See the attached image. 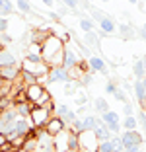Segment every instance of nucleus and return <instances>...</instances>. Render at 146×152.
Segmentation results:
<instances>
[{
    "label": "nucleus",
    "mask_w": 146,
    "mask_h": 152,
    "mask_svg": "<svg viewBox=\"0 0 146 152\" xmlns=\"http://www.w3.org/2000/svg\"><path fill=\"white\" fill-rule=\"evenodd\" d=\"M111 144H113V148H115V152H123V140H121V137H111Z\"/></svg>",
    "instance_id": "27"
},
{
    "label": "nucleus",
    "mask_w": 146,
    "mask_h": 152,
    "mask_svg": "<svg viewBox=\"0 0 146 152\" xmlns=\"http://www.w3.org/2000/svg\"><path fill=\"white\" fill-rule=\"evenodd\" d=\"M22 68L20 64H6V66H0V78L4 82H14L20 76Z\"/></svg>",
    "instance_id": "6"
},
{
    "label": "nucleus",
    "mask_w": 146,
    "mask_h": 152,
    "mask_svg": "<svg viewBox=\"0 0 146 152\" xmlns=\"http://www.w3.org/2000/svg\"><path fill=\"white\" fill-rule=\"evenodd\" d=\"M137 123H140V125L146 129V113H138V121Z\"/></svg>",
    "instance_id": "32"
},
{
    "label": "nucleus",
    "mask_w": 146,
    "mask_h": 152,
    "mask_svg": "<svg viewBox=\"0 0 146 152\" xmlns=\"http://www.w3.org/2000/svg\"><path fill=\"white\" fill-rule=\"evenodd\" d=\"M16 10H18L20 14H23V16H29L31 12H33V8H31L29 4V0H16Z\"/></svg>",
    "instance_id": "15"
},
{
    "label": "nucleus",
    "mask_w": 146,
    "mask_h": 152,
    "mask_svg": "<svg viewBox=\"0 0 146 152\" xmlns=\"http://www.w3.org/2000/svg\"><path fill=\"white\" fill-rule=\"evenodd\" d=\"M138 35H140L142 39L146 41V27H140V29H138Z\"/></svg>",
    "instance_id": "35"
},
{
    "label": "nucleus",
    "mask_w": 146,
    "mask_h": 152,
    "mask_svg": "<svg viewBox=\"0 0 146 152\" xmlns=\"http://www.w3.org/2000/svg\"><path fill=\"white\" fill-rule=\"evenodd\" d=\"M43 131H45V133H49L55 139V137H58L61 133H64V131H66V123H64L62 119H58L57 115H53L51 119H49V123L45 125Z\"/></svg>",
    "instance_id": "5"
},
{
    "label": "nucleus",
    "mask_w": 146,
    "mask_h": 152,
    "mask_svg": "<svg viewBox=\"0 0 146 152\" xmlns=\"http://www.w3.org/2000/svg\"><path fill=\"white\" fill-rule=\"evenodd\" d=\"M47 8H55V4H57V0H41Z\"/></svg>",
    "instance_id": "33"
},
{
    "label": "nucleus",
    "mask_w": 146,
    "mask_h": 152,
    "mask_svg": "<svg viewBox=\"0 0 146 152\" xmlns=\"http://www.w3.org/2000/svg\"><path fill=\"white\" fill-rule=\"evenodd\" d=\"M97 152H115V148H113L111 140H103L97 144Z\"/></svg>",
    "instance_id": "25"
},
{
    "label": "nucleus",
    "mask_w": 146,
    "mask_h": 152,
    "mask_svg": "<svg viewBox=\"0 0 146 152\" xmlns=\"http://www.w3.org/2000/svg\"><path fill=\"white\" fill-rule=\"evenodd\" d=\"M84 47H86L88 51L93 49V51L97 53V51H99V37H97L93 31H88V33L84 35Z\"/></svg>",
    "instance_id": "12"
},
{
    "label": "nucleus",
    "mask_w": 146,
    "mask_h": 152,
    "mask_svg": "<svg viewBox=\"0 0 146 152\" xmlns=\"http://www.w3.org/2000/svg\"><path fill=\"white\" fill-rule=\"evenodd\" d=\"M125 113H127V115H133V107H131V103H125Z\"/></svg>",
    "instance_id": "34"
},
{
    "label": "nucleus",
    "mask_w": 146,
    "mask_h": 152,
    "mask_svg": "<svg viewBox=\"0 0 146 152\" xmlns=\"http://www.w3.org/2000/svg\"><path fill=\"white\" fill-rule=\"evenodd\" d=\"M128 2H131V4H137V2H138V0H128Z\"/></svg>",
    "instance_id": "40"
},
{
    "label": "nucleus",
    "mask_w": 146,
    "mask_h": 152,
    "mask_svg": "<svg viewBox=\"0 0 146 152\" xmlns=\"http://www.w3.org/2000/svg\"><path fill=\"white\" fill-rule=\"evenodd\" d=\"M113 96H115V99H117V102H123V103H127V96H125V92H123L121 88H115Z\"/></svg>",
    "instance_id": "28"
},
{
    "label": "nucleus",
    "mask_w": 146,
    "mask_h": 152,
    "mask_svg": "<svg viewBox=\"0 0 146 152\" xmlns=\"http://www.w3.org/2000/svg\"><path fill=\"white\" fill-rule=\"evenodd\" d=\"M78 92V82H64V94L66 96H74Z\"/></svg>",
    "instance_id": "21"
},
{
    "label": "nucleus",
    "mask_w": 146,
    "mask_h": 152,
    "mask_svg": "<svg viewBox=\"0 0 146 152\" xmlns=\"http://www.w3.org/2000/svg\"><path fill=\"white\" fill-rule=\"evenodd\" d=\"M0 152H14V150H12V148L8 146V148H4V150H0Z\"/></svg>",
    "instance_id": "38"
},
{
    "label": "nucleus",
    "mask_w": 146,
    "mask_h": 152,
    "mask_svg": "<svg viewBox=\"0 0 146 152\" xmlns=\"http://www.w3.org/2000/svg\"><path fill=\"white\" fill-rule=\"evenodd\" d=\"M14 152H26V150H23V148H18V150H14Z\"/></svg>",
    "instance_id": "39"
},
{
    "label": "nucleus",
    "mask_w": 146,
    "mask_h": 152,
    "mask_svg": "<svg viewBox=\"0 0 146 152\" xmlns=\"http://www.w3.org/2000/svg\"><path fill=\"white\" fill-rule=\"evenodd\" d=\"M137 125H138V123H137V119H134L133 115H127V117L123 119V127H125V131H134V129H137Z\"/></svg>",
    "instance_id": "19"
},
{
    "label": "nucleus",
    "mask_w": 146,
    "mask_h": 152,
    "mask_svg": "<svg viewBox=\"0 0 146 152\" xmlns=\"http://www.w3.org/2000/svg\"><path fill=\"white\" fill-rule=\"evenodd\" d=\"M88 66H90V70H96V72H101V74H107V64L103 63V58H99V57H90L88 58Z\"/></svg>",
    "instance_id": "11"
},
{
    "label": "nucleus",
    "mask_w": 146,
    "mask_h": 152,
    "mask_svg": "<svg viewBox=\"0 0 146 152\" xmlns=\"http://www.w3.org/2000/svg\"><path fill=\"white\" fill-rule=\"evenodd\" d=\"M20 68H22V72H27V74L35 76L37 82H47V74H49V66L43 63V61H33V58H27L23 57L22 64H20Z\"/></svg>",
    "instance_id": "2"
},
{
    "label": "nucleus",
    "mask_w": 146,
    "mask_h": 152,
    "mask_svg": "<svg viewBox=\"0 0 146 152\" xmlns=\"http://www.w3.org/2000/svg\"><path fill=\"white\" fill-rule=\"evenodd\" d=\"M53 107H55V103H53V105H49V107H31L27 119H29L31 127H33L35 131L45 129V125L49 123V119L53 117Z\"/></svg>",
    "instance_id": "3"
},
{
    "label": "nucleus",
    "mask_w": 146,
    "mask_h": 152,
    "mask_svg": "<svg viewBox=\"0 0 146 152\" xmlns=\"http://www.w3.org/2000/svg\"><path fill=\"white\" fill-rule=\"evenodd\" d=\"M8 139H6V134L4 133H0V150H4V148H8Z\"/></svg>",
    "instance_id": "31"
},
{
    "label": "nucleus",
    "mask_w": 146,
    "mask_h": 152,
    "mask_svg": "<svg viewBox=\"0 0 146 152\" xmlns=\"http://www.w3.org/2000/svg\"><path fill=\"white\" fill-rule=\"evenodd\" d=\"M64 47L66 45L58 39V35L49 33L43 39V43H41V58H43V63L49 68L62 66V63H64Z\"/></svg>",
    "instance_id": "1"
},
{
    "label": "nucleus",
    "mask_w": 146,
    "mask_h": 152,
    "mask_svg": "<svg viewBox=\"0 0 146 152\" xmlns=\"http://www.w3.org/2000/svg\"><path fill=\"white\" fill-rule=\"evenodd\" d=\"M115 88H117L115 84H107V92H109V94H113V92H115Z\"/></svg>",
    "instance_id": "36"
},
{
    "label": "nucleus",
    "mask_w": 146,
    "mask_h": 152,
    "mask_svg": "<svg viewBox=\"0 0 146 152\" xmlns=\"http://www.w3.org/2000/svg\"><path fill=\"white\" fill-rule=\"evenodd\" d=\"M45 92V84H39V82H35V84H29L23 88V96H26V102L29 103L31 107L33 105H37V102H39L41 94Z\"/></svg>",
    "instance_id": "4"
},
{
    "label": "nucleus",
    "mask_w": 146,
    "mask_h": 152,
    "mask_svg": "<svg viewBox=\"0 0 146 152\" xmlns=\"http://www.w3.org/2000/svg\"><path fill=\"white\" fill-rule=\"evenodd\" d=\"M47 80L49 82H57V84H64L68 82V72L64 70L62 66H57V68H49V74H47Z\"/></svg>",
    "instance_id": "7"
},
{
    "label": "nucleus",
    "mask_w": 146,
    "mask_h": 152,
    "mask_svg": "<svg viewBox=\"0 0 146 152\" xmlns=\"http://www.w3.org/2000/svg\"><path fill=\"white\" fill-rule=\"evenodd\" d=\"M58 2H62L70 12H78V0H58Z\"/></svg>",
    "instance_id": "26"
},
{
    "label": "nucleus",
    "mask_w": 146,
    "mask_h": 152,
    "mask_svg": "<svg viewBox=\"0 0 146 152\" xmlns=\"http://www.w3.org/2000/svg\"><path fill=\"white\" fill-rule=\"evenodd\" d=\"M93 134H96V139L99 140V142H103V140H111V133H109L107 125L103 123L101 119H99V123H97L96 129H93Z\"/></svg>",
    "instance_id": "9"
},
{
    "label": "nucleus",
    "mask_w": 146,
    "mask_h": 152,
    "mask_svg": "<svg viewBox=\"0 0 146 152\" xmlns=\"http://www.w3.org/2000/svg\"><path fill=\"white\" fill-rule=\"evenodd\" d=\"M133 70H134V74H137L138 78H140V80L146 76V70H144V64H142V61H137V63H134Z\"/></svg>",
    "instance_id": "23"
},
{
    "label": "nucleus",
    "mask_w": 146,
    "mask_h": 152,
    "mask_svg": "<svg viewBox=\"0 0 146 152\" xmlns=\"http://www.w3.org/2000/svg\"><path fill=\"white\" fill-rule=\"evenodd\" d=\"M103 2H109V0H103Z\"/></svg>",
    "instance_id": "41"
},
{
    "label": "nucleus",
    "mask_w": 146,
    "mask_h": 152,
    "mask_svg": "<svg viewBox=\"0 0 146 152\" xmlns=\"http://www.w3.org/2000/svg\"><path fill=\"white\" fill-rule=\"evenodd\" d=\"M134 90H137V98H138V102L144 103V102H146V88H144V84H142V80H138L137 84H134Z\"/></svg>",
    "instance_id": "18"
},
{
    "label": "nucleus",
    "mask_w": 146,
    "mask_h": 152,
    "mask_svg": "<svg viewBox=\"0 0 146 152\" xmlns=\"http://www.w3.org/2000/svg\"><path fill=\"white\" fill-rule=\"evenodd\" d=\"M8 27H10V22L6 18H0V33H6Z\"/></svg>",
    "instance_id": "30"
},
{
    "label": "nucleus",
    "mask_w": 146,
    "mask_h": 152,
    "mask_svg": "<svg viewBox=\"0 0 146 152\" xmlns=\"http://www.w3.org/2000/svg\"><path fill=\"white\" fill-rule=\"evenodd\" d=\"M142 61V64H144V70H146V55H144V58H140Z\"/></svg>",
    "instance_id": "37"
},
{
    "label": "nucleus",
    "mask_w": 146,
    "mask_h": 152,
    "mask_svg": "<svg viewBox=\"0 0 146 152\" xmlns=\"http://www.w3.org/2000/svg\"><path fill=\"white\" fill-rule=\"evenodd\" d=\"M14 12H16V6L12 0H0V14L2 16H12Z\"/></svg>",
    "instance_id": "16"
},
{
    "label": "nucleus",
    "mask_w": 146,
    "mask_h": 152,
    "mask_svg": "<svg viewBox=\"0 0 146 152\" xmlns=\"http://www.w3.org/2000/svg\"><path fill=\"white\" fill-rule=\"evenodd\" d=\"M80 27H82L86 33H88V31H93V22L90 18H80Z\"/></svg>",
    "instance_id": "24"
},
{
    "label": "nucleus",
    "mask_w": 146,
    "mask_h": 152,
    "mask_svg": "<svg viewBox=\"0 0 146 152\" xmlns=\"http://www.w3.org/2000/svg\"><path fill=\"white\" fill-rule=\"evenodd\" d=\"M99 119L107 125V129H111V127H115V125H121V123H119V113L111 111V109H109V111H105V113H101Z\"/></svg>",
    "instance_id": "13"
},
{
    "label": "nucleus",
    "mask_w": 146,
    "mask_h": 152,
    "mask_svg": "<svg viewBox=\"0 0 146 152\" xmlns=\"http://www.w3.org/2000/svg\"><path fill=\"white\" fill-rule=\"evenodd\" d=\"M88 12H90V16H92V18L96 20V22H101V20L105 18V14H103L101 10H97V8H93V6H90V8H88Z\"/></svg>",
    "instance_id": "22"
},
{
    "label": "nucleus",
    "mask_w": 146,
    "mask_h": 152,
    "mask_svg": "<svg viewBox=\"0 0 146 152\" xmlns=\"http://www.w3.org/2000/svg\"><path fill=\"white\" fill-rule=\"evenodd\" d=\"M74 96H76V99H74L76 105H84V103L88 102V96H86V94H78V92H76Z\"/></svg>",
    "instance_id": "29"
},
{
    "label": "nucleus",
    "mask_w": 146,
    "mask_h": 152,
    "mask_svg": "<svg viewBox=\"0 0 146 152\" xmlns=\"http://www.w3.org/2000/svg\"><path fill=\"white\" fill-rule=\"evenodd\" d=\"M121 140H123V146H125V148L142 144V137L137 133V131H125V133L121 134ZM125 148H123V150H125Z\"/></svg>",
    "instance_id": "8"
},
{
    "label": "nucleus",
    "mask_w": 146,
    "mask_h": 152,
    "mask_svg": "<svg viewBox=\"0 0 146 152\" xmlns=\"http://www.w3.org/2000/svg\"><path fill=\"white\" fill-rule=\"evenodd\" d=\"M119 33L125 37V39H131V37H134V27L128 26V23H121L119 26Z\"/></svg>",
    "instance_id": "17"
},
{
    "label": "nucleus",
    "mask_w": 146,
    "mask_h": 152,
    "mask_svg": "<svg viewBox=\"0 0 146 152\" xmlns=\"http://www.w3.org/2000/svg\"><path fill=\"white\" fill-rule=\"evenodd\" d=\"M96 111L101 115V113H105V111H109V103L105 102L103 98H97L96 99Z\"/></svg>",
    "instance_id": "20"
},
{
    "label": "nucleus",
    "mask_w": 146,
    "mask_h": 152,
    "mask_svg": "<svg viewBox=\"0 0 146 152\" xmlns=\"http://www.w3.org/2000/svg\"><path fill=\"white\" fill-rule=\"evenodd\" d=\"M14 129H16L18 134H23V137H27L29 133H33V127H31L29 119H18L16 123H14Z\"/></svg>",
    "instance_id": "10"
},
{
    "label": "nucleus",
    "mask_w": 146,
    "mask_h": 152,
    "mask_svg": "<svg viewBox=\"0 0 146 152\" xmlns=\"http://www.w3.org/2000/svg\"><path fill=\"white\" fill-rule=\"evenodd\" d=\"M99 29H101L103 33H113L117 29L115 27V22H113V20L109 18V16H105V18L101 20V22H99Z\"/></svg>",
    "instance_id": "14"
}]
</instances>
